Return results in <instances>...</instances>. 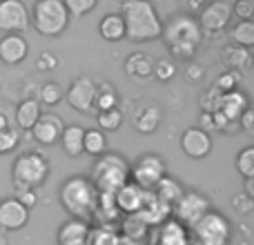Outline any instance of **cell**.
Masks as SVG:
<instances>
[{
	"label": "cell",
	"mask_w": 254,
	"mask_h": 245,
	"mask_svg": "<svg viewBox=\"0 0 254 245\" xmlns=\"http://www.w3.org/2000/svg\"><path fill=\"white\" fill-rule=\"evenodd\" d=\"M89 181L96 187V192L114 194L116 189H121L129 181V163L121 154L105 152L94 161L92 179Z\"/></svg>",
	"instance_id": "obj_4"
},
{
	"label": "cell",
	"mask_w": 254,
	"mask_h": 245,
	"mask_svg": "<svg viewBox=\"0 0 254 245\" xmlns=\"http://www.w3.org/2000/svg\"><path fill=\"white\" fill-rule=\"evenodd\" d=\"M243 192L254 198V179H246V187H243Z\"/></svg>",
	"instance_id": "obj_50"
},
{
	"label": "cell",
	"mask_w": 254,
	"mask_h": 245,
	"mask_svg": "<svg viewBox=\"0 0 254 245\" xmlns=\"http://www.w3.org/2000/svg\"><path fill=\"white\" fill-rule=\"evenodd\" d=\"M58 198H61V205L65 207V212L71 219H80V221L94 219L98 192L87 176H69L61 185Z\"/></svg>",
	"instance_id": "obj_3"
},
{
	"label": "cell",
	"mask_w": 254,
	"mask_h": 245,
	"mask_svg": "<svg viewBox=\"0 0 254 245\" xmlns=\"http://www.w3.org/2000/svg\"><path fill=\"white\" fill-rule=\"evenodd\" d=\"M40 103L36 101V98H25V101L18 103L16 107V125L20 127V129H27L29 131L31 127L36 125V121L40 119Z\"/></svg>",
	"instance_id": "obj_26"
},
{
	"label": "cell",
	"mask_w": 254,
	"mask_h": 245,
	"mask_svg": "<svg viewBox=\"0 0 254 245\" xmlns=\"http://www.w3.org/2000/svg\"><path fill=\"white\" fill-rule=\"evenodd\" d=\"M228 36L237 47L250 49L254 45V20H239L237 25H232V29L228 31Z\"/></svg>",
	"instance_id": "obj_31"
},
{
	"label": "cell",
	"mask_w": 254,
	"mask_h": 245,
	"mask_svg": "<svg viewBox=\"0 0 254 245\" xmlns=\"http://www.w3.org/2000/svg\"><path fill=\"white\" fill-rule=\"evenodd\" d=\"M239 129L248 131V134L254 131V110L252 107H248V110L241 114V119H239Z\"/></svg>",
	"instance_id": "obj_47"
},
{
	"label": "cell",
	"mask_w": 254,
	"mask_h": 245,
	"mask_svg": "<svg viewBox=\"0 0 254 245\" xmlns=\"http://www.w3.org/2000/svg\"><path fill=\"white\" fill-rule=\"evenodd\" d=\"M152 76L156 80H161V83H170V80L176 76V65L172 61H165V58H161V61H154Z\"/></svg>",
	"instance_id": "obj_40"
},
{
	"label": "cell",
	"mask_w": 254,
	"mask_h": 245,
	"mask_svg": "<svg viewBox=\"0 0 254 245\" xmlns=\"http://www.w3.org/2000/svg\"><path fill=\"white\" fill-rule=\"evenodd\" d=\"M63 4H65V9H67L69 16L80 18V16H85V13L92 11V9L98 4V0H63Z\"/></svg>",
	"instance_id": "obj_41"
},
{
	"label": "cell",
	"mask_w": 254,
	"mask_h": 245,
	"mask_svg": "<svg viewBox=\"0 0 254 245\" xmlns=\"http://www.w3.org/2000/svg\"><path fill=\"white\" fill-rule=\"evenodd\" d=\"M192 245H194V243H192Z\"/></svg>",
	"instance_id": "obj_52"
},
{
	"label": "cell",
	"mask_w": 254,
	"mask_h": 245,
	"mask_svg": "<svg viewBox=\"0 0 254 245\" xmlns=\"http://www.w3.org/2000/svg\"><path fill=\"white\" fill-rule=\"evenodd\" d=\"M161 38L167 43L170 54L176 61H194L201 45L203 31L198 27L196 18H192L190 13H176L163 25Z\"/></svg>",
	"instance_id": "obj_1"
},
{
	"label": "cell",
	"mask_w": 254,
	"mask_h": 245,
	"mask_svg": "<svg viewBox=\"0 0 254 245\" xmlns=\"http://www.w3.org/2000/svg\"><path fill=\"white\" fill-rule=\"evenodd\" d=\"M243 83V71H237V69H228L223 71V74L216 78L214 87L219 89L221 94H228V92H234V89H239V85Z\"/></svg>",
	"instance_id": "obj_34"
},
{
	"label": "cell",
	"mask_w": 254,
	"mask_h": 245,
	"mask_svg": "<svg viewBox=\"0 0 254 245\" xmlns=\"http://www.w3.org/2000/svg\"><path fill=\"white\" fill-rule=\"evenodd\" d=\"M98 34L107 43H119L125 38V22L121 13H105L98 22Z\"/></svg>",
	"instance_id": "obj_23"
},
{
	"label": "cell",
	"mask_w": 254,
	"mask_h": 245,
	"mask_svg": "<svg viewBox=\"0 0 254 245\" xmlns=\"http://www.w3.org/2000/svg\"><path fill=\"white\" fill-rule=\"evenodd\" d=\"M181 149L190 158H205L212 152V136L201 127H188L181 136Z\"/></svg>",
	"instance_id": "obj_13"
},
{
	"label": "cell",
	"mask_w": 254,
	"mask_h": 245,
	"mask_svg": "<svg viewBox=\"0 0 254 245\" xmlns=\"http://www.w3.org/2000/svg\"><path fill=\"white\" fill-rule=\"evenodd\" d=\"M154 71V58L149 54L143 52H134L127 56L125 61V74L127 76H134L138 80H147Z\"/></svg>",
	"instance_id": "obj_22"
},
{
	"label": "cell",
	"mask_w": 254,
	"mask_h": 245,
	"mask_svg": "<svg viewBox=\"0 0 254 245\" xmlns=\"http://www.w3.org/2000/svg\"><path fill=\"white\" fill-rule=\"evenodd\" d=\"M119 92L114 85L110 83H101L96 85V101H94V110L96 112H107V110H116L119 107Z\"/></svg>",
	"instance_id": "obj_30"
},
{
	"label": "cell",
	"mask_w": 254,
	"mask_h": 245,
	"mask_svg": "<svg viewBox=\"0 0 254 245\" xmlns=\"http://www.w3.org/2000/svg\"><path fill=\"white\" fill-rule=\"evenodd\" d=\"M212 0H185V4H188L190 11H201L203 7H207Z\"/></svg>",
	"instance_id": "obj_49"
},
{
	"label": "cell",
	"mask_w": 254,
	"mask_h": 245,
	"mask_svg": "<svg viewBox=\"0 0 254 245\" xmlns=\"http://www.w3.org/2000/svg\"><path fill=\"white\" fill-rule=\"evenodd\" d=\"M145 198H147V189H140L131 181H127L123 187L114 192L116 207H119V212H125V214H138L143 210Z\"/></svg>",
	"instance_id": "obj_15"
},
{
	"label": "cell",
	"mask_w": 254,
	"mask_h": 245,
	"mask_svg": "<svg viewBox=\"0 0 254 245\" xmlns=\"http://www.w3.org/2000/svg\"><path fill=\"white\" fill-rule=\"evenodd\" d=\"M83 136H85V127L65 125V129L61 134V147L69 158H76L83 154Z\"/></svg>",
	"instance_id": "obj_24"
},
{
	"label": "cell",
	"mask_w": 254,
	"mask_h": 245,
	"mask_svg": "<svg viewBox=\"0 0 254 245\" xmlns=\"http://www.w3.org/2000/svg\"><path fill=\"white\" fill-rule=\"evenodd\" d=\"M4 127H9V119L4 114H0V129H4Z\"/></svg>",
	"instance_id": "obj_51"
},
{
	"label": "cell",
	"mask_w": 254,
	"mask_h": 245,
	"mask_svg": "<svg viewBox=\"0 0 254 245\" xmlns=\"http://www.w3.org/2000/svg\"><path fill=\"white\" fill-rule=\"evenodd\" d=\"M161 110H158L156 105H147L143 107V110L136 114L134 119V125L136 129L140 131V134H154V131L158 129V125H161Z\"/></svg>",
	"instance_id": "obj_28"
},
{
	"label": "cell",
	"mask_w": 254,
	"mask_h": 245,
	"mask_svg": "<svg viewBox=\"0 0 254 245\" xmlns=\"http://www.w3.org/2000/svg\"><path fill=\"white\" fill-rule=\"evenodd\" d=\"M156 245H192V241H190V230L174 219L163 221L156 234Z\"/></svg>",
	"instance_id": "obj_18"
},
{
	"label": "cell",
	"mask_w": 254,
	"mask_h": 245,
	"mask_svg": "<svg viewBox=\"0 0 254 245\" xmlns=\"http://www.w3.org/2000/svg\"><path fill=\"white\" fill-rule=\"evenodd\" d=\"M107 152V136L105 131L101 129H85V136H83V154H89V156L98 158L101 154Z\"/></svg>",
	"instance_id": "obj_29"
},
{
	"label": "cell",
	"mask_w": 254,
	"mask_h": 245,
	"mask_svg": "<svg viewBox=\"0 0 254 245\" xmlns=\"http://www.w3.org/2000/svg\"><path fill=\"white\" fill-rule=\"evenodd\" d=\"M98 221L103 225H110L114 223L116 219L121 216L119 207H116V201H114V194H107V192H98V201H96V212H94Z\"/></svg>",
	"instance_id": "obj_27"
},
{
	"label": "cell",
	"mask_w": 254,
	"mask_h": 245,
	"mask_svg": "<svg viewBox=\"0 0 254 245\" xmlns=\"http://www.w3.org/2000/svg\"><path fill=\"white\" fill-rule=\"evenodd\" d=\"M237 172L243 179H254V147L248 145L237 154Z\"/></svg>",
	"instance_id": "obj_35"
},
{
	"label": "cell",
	"mask_w": 254,
	"mask_h": 245,
	"mask_svg": "<svg viewBox=\"0 0 254 245\" xmlns=\"http://www.w3.org/2000/svg\"><path fill=\"white\" fill-rule=\"evenodd\" d=\"M125 223H127V225H123V230H125V234H127L129 239H140V237H143V234L149 230V225L145 223L140 214H127Z\"/></svg>",
	"instance_id": "obj_38"
},
{
	"label": "cell",
	"mask_w": 254,
	"mask_h": 245,
	"mask_svg": "<svg viewBox=\"0 0 254 245\" xmlns=\"http://www.w3.org/2000/svg\"><path fill=\"white\" fill-rule=\"evenodd\" d=\"M96 122H98V129L101 131H116L121 127V122H123V114H121V110L116 107V110H107V112H96Z\"/></svg>",
	"instance_id": "obj_33"
},
{
	"label": "cell",
	"mask_w": 254,
	"mask_h": 245,
	"mask_svg": "<svg viewBox=\"0 0 254 245\" xmlns=\"http://www.w3.org/2000/svg\"><path fill=\"white\" fill-rule=\"evenodd\" d=\"M29 25L40 36H61L69 25V13H67L63 0H36L29 11Z\"/></svg>",
	"instance_id": "obj_5"
},
{
	"label": "cell",
	"mask_w": 254,
	"mask_h": 245,
	"mask_svg": "<svg viewBox=\"0 0 254 245\" xmlns=\"http://www.w3.org/2000/svg\"><path fill=\"white\" fill-rule=\"evenodd\" d=\"M121 16L125 22V38L131 43H149L161 38L163 20L158 18L152 0H123Z\"/></svg>",
	"instance_id": "obj_2"
},
{
	"label": "cell",
	"mask_w": 254,
	"mask_h": 245,
	"mask_svg": "<svg viewBox=\"0 0 254 245\" xmlns=\"http://www.w3.org/2000/svg\"><path fill=\"white\" fill-rule=\"evenodd\" d=\"M0 29L4 34H25L29 29V9L22 0H0Z\"/></svg>",
	"instance_id": "obj_11"
},
{
	"label": "cell",
	"mask_w": 254,
	"mask_h": 245,
	"mask_svg": "<svg viewBox=\"0 0 254 245\" xmlns=\"http://www.w3.org/2000/svg\"><path fill=\"white\" fill-rule=\"evenodd\" d=\"M13 198H16L18 203H22L27 210H31V207L38 203L36 189L29 187V185H25V183H18V181H13Z\"/></svg>",
	"instance_id": "obj_36"
},
{
	"label": "cell",
	"mask_w": 254,
	"mask_h": 245,
	"mask_svg": "<svg viewBox=\"0 0 254 245\" xmlns=\"http://www.w3.org/2000/svg\"><path fill=\"white\" fill-rule=\"evenodd\" d=\"M248 107H250V98H248V94H243L241 89H234V92H228V94L221 96V107L219 110L234 122H239L241 114L248 110Z\"/></svg>",
	"instance_id": "obj_20"
},
{
	"label": "cell",
	"mask_w": 254,
	"mask_h": 245,
	"mask_svg": "<svg viewBox=\"0 0 254 245\" xmlns=\"http://www.w3.org/2000/svg\"><path fill=\"white\" fill-rule=\"evenodd\" d=\"M230 20H232V2L228 0H212L207 7L201 9V16H198V27L205 34H221L223 29L230 27Z\"/></svg>",
	"instance_id": "obj_10"
},
{
	"label": "cell",
	"mask_w": 254,
	"mask_h": 245,
	"mask_svg": "<svg viewBox=\"0 0 254 245\" xmlns=\"http://www.w3.org/2000/svg\"><path fill=\"white\" fill-rule=\"evenodd\" d=\"M61 101H63V87L58 83H45L43 87H40L38 103H43V105H47V107H56Z\"/></svg>",
	"instance_id": "obj_37"
},
{
	"label": "cell",
	"mask_w": 254,
	"mask_h": 245,
	"mask_svg": "<svg viewBox=\"0 0 254 245\" xmlns=\"http://www.w3.org/2000/svg\"><path fill=\"white\" fill-rule=\"evenodd\" d=\"M29 221V210L22 203H18L16 198H4L0 201V228L7 232H16L22 230Z\"/></svg>",
	"instance_id": "obj_14"
},
{
	"label": "cell",
	"mask_w": 254,
	"mask_h": 245,
	"mask_svg": "<svg viewBox=\"0 0 254 245\" xmlns=\"http://www.w3.org/2000/svg\"><path fill=\"white\" fill-rule=\"evenodd\" d=\"M18 143H20V134H18V129H13L11 125L4 127V129H0V156L13 152V149L18 147Z\"/></svg>",
	"instance_id": "obj_39"
},
{
	"label": "cell",
	"mask_w": 254,
	"mask_h": 245,
	"mask_svg": "<svg viewBox=\"0 0 254 245\" xmlns=\"http://www.w3.org/2000/svg\"><path fill=\"white\" fill-rule=\"evenodd\" d=\"M221 96H223V94H221L214 85H212L210 89H205L201 96V112H207V114L216 112L221 107Z\"/></svg>",
	"instance_id": "obj_42"
},
{
	"label": "cell",
	"mask_w": 254,
	"mask_h": 245,
	"mask_svg": "<svg viewBox=\"0 0 254 245\" xmlns=\"http://www.w3.org/2000/svg\"><path fill=\"white\" fill-rule=\"evenodd\" d=\"M49 176V163L43 154L38 152H25L13 161L11 179L18 183H25L29 187H40Z\"/></svg>",
	"instance_id": "obj_7"
},
{
	"label": "cell",
	"mask_w": 254,
	"mask_h": 245,
	"mask_svg": "<svg viewBox=\"0 0 254 245\" xmlns=\"http://www.w3.org/2000/svg\"><path fill=\"white\" fill-rule=\"evenodd\" d=\"M203 76H205V67L194 62V61H190V65L185 67V78H188L190 83H198Z\"/></svg>",
	"instance_id": "obj_46"
},
{
	"label": "cell",
	"mask_w": 254,
	"mask_h": 245,
	"mask_svg": "<svg viewBox=\"0 0 254 245\" xmlns=\"http://www.w3.org/2000/svg\"><path fill=\"white\" fill-rule=\"evenodd\" d=\"M232 16L241 18V20H252L254 2H252V0H234V2H232Z\"/></svg>",
	"instance_id": "obj_45"
},
{
	"label": "cell",
	"mask_w": 254,
	"mask_h": 245,
	"mask_svg": "<svg viewBox=\"0 0 254 245\" xmlns=\"http://www.w3.org/2000/svg\"><path fill=\"white\" fill-rule=\"evenodd\" d=\"M221 61L223 65H228V69L243 71L248 67H252V52L246 47H237V45H228L221 52Z\"/></svg>",
	"instance_id": "obj_25"
},
{
	"label": "cell",
	"mask_w": 254,
	"mask_h": 245,
	"mask_svg": "<svg viewBox=\"0 0 254 245\" xmlns=\"http://www.w3.org/2000/svg\"><path fill=\"white\" fill-rule=\"evenodd\" d=\"M201 127L203 131H207V134H210V131H214V122H212V114H207V112H201Z\"/></svg>",
	"instance_id": "obj_48"
},
{
	"label": "cell",
	"mask_w": 254,
	"mask_h": 245,
	"mask_svg": "<svg viewBox=\"0 0 254 245\" xmlns=\"http://www.w3.org/2000/svg\"><path fill=\"white\" fill-rule=\"evenodd\" d=\"M210 210H212V203L205 194L196 192V189H188L176 201V205L172 207V214H174V221H179L181 225L192 230Z\"/></svg>",
	"instance_id": "obj_8"
},
{
	"label": "cell",
	"mask_w": 254,
	"mask_h": 245,
	"mask_svg": "<svg viewBox=\"0 0 254 245\" xmlns=\"http://www.w3.org/2000/svg\"><path fill=\"white\" fill-rule=\"evenodd\" d=\"M89 232V223L80 219H69L58 228L56 241L58 245H85Z\"/></svg>",
	"instance_id": "obj_19"
},
{
	"label": "cell",
	"mask_w": 254,
	"mask_h": 245,
	"mask_svg": "<svg viewBox=\"0 0 254 245\" xmlns=\"http://www.w3.org/2000/svg\"><path fill=\"white\" fill-rule=\"evenodd\" d=\"M232 207L237 214H250V212L254 210V198L248 196L246 192H237L232 196Z\"/></svg>",
	"instance_id": "obj_43"
},
{
	"label": "cell",
	"mask_w": 254,
	"mask_h": 245,
	"mask_svg": "<svg viewBox=\"0 0 254 245\" xmlns=\"http://www.w3.org/2000/svg\"><path fill=\"white\" fill-rule=\"evenodd\" d=\"M29 54V43L22 34H4L0 38V61L4 65H18Z\"/></svg>",
	"instance_id": "obj_16"
},
{
	"label": "cell",
	"mask_w": 254,
	"mask_h": 245,
	"mask_svg": "<svg viewBox=\"0 0 254 245\" xmlns=\"http://www.w3.org/2000/svg\"><path fill=\"white\" fill-rule=\"evenodd\" d=\"M149 192H152L161 203H165L167 207H174V205H176V201H179V198L183 196L185 189H183V185H181L176 179H172V176H167V174H165L156 185H154L152 189H149Z\"/></svg>",
	"instance_id": "obj_21"
},
{
	"label": "cell",
	"mask_w": 254,
	"mask_h": 245,
	"mask_svg": "<svg viewBox=\"0 0 254 245\" xmlns=\"http://www.w3.org/2000/svg\"><path fill=\"white\" fill-rule=\"evenodd\" d=\"M167 174V165L158 154H143L136 158V163L129 167V181L136 183L140 189H152L163 176Z\"/></svg>",
	"instance_id": "obj_9"
},
{
	"label": "cell",
	"mask_w": 254,
	"mask_h": 245,
	"mask_svg": "<svg viewBox=\"0 0 254 245\" xmlns=\"http://www.w3.org/2000/svg\"><path fill=\"white\" fill-rule=\"evenodd\" d=\"M65 129L63 121L54 114H40V119L36 121V125L31 127V136L34 140H38L40 145H56L61 140V134Z\"/></svg>",
	"instance_id": "obj_17"
},
{
	"label": "cell",
	"mask_w": 254,
	"mask_h": 245,
	"mask_svg": "<svg viewBox=\"0 0 254 245\" xmlns=\"http://www.w3.org/2000/svg\"><path fill=\"white\" fill-rule=\"evenodd\" d=\"M36 67H38V71H56L61 67V61L52 52H40V56L36 58Z\"/></svg>",
	"instance_id": "obj_44"
},
{
	"label": "cell",
	"mask_w": 254,
	"mask_h": 245,
	"mask_svg": "<svg viewBox=\"0 0 254 245\" xmlns=\"http://www.w3.org/2000/svg\"><path fill=\"white\" fill-rule=\"evenodd\" d=\"M96 85L87 76H78L71 80L69 89H67L65 98L69 103L71 110L80 112V114H92L94 112V101H96Z\"/></svg>",
	"instance_id": "obj_12"
},
{
	"label": "cell",
	"mask_w": 254,
	"mask_h": 245,
	"mask_svg": "<svg viewBox=\"0 0 254 245\" xmlns=\"http://www.w3.org/2000/svg\"><path fill=\"white\" fill-rule=\"evenodd\" d=\"M85 245H119V237L112 232V225H98L89 228Z\"/></svg>",
	"instance_id": "obj_32"
},
{
	"label": "cell",
	"mask_w": 254,
	"mask_h": 245,
	"mask_svg": "<svg viewBox=\"0 0 254 245\" xmlns=\"http://www.w3.org/2000/svg\"><path fill=\"white\" fill-rule=\"evenodd\" d=\"M194 245H230L232 241V225L230 219L221 212L210 210L192 228Z\"/></svg>",
	"instance_id": "obj_6"
}]
</instances>
